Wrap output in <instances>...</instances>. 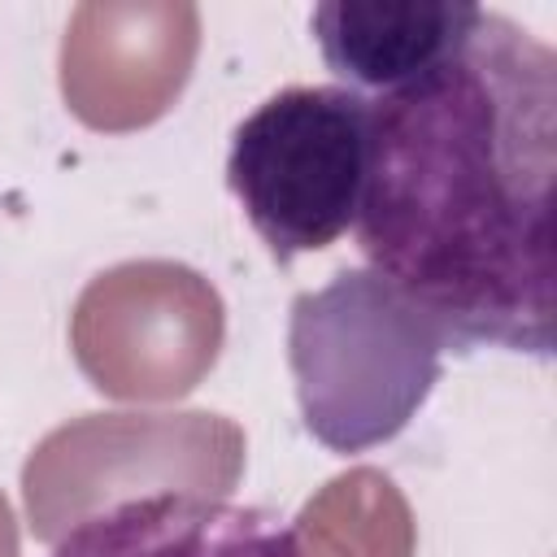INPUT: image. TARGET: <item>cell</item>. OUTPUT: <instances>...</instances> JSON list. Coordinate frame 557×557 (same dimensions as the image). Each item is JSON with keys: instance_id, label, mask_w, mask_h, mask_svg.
Instances as JSON below:
<instances>
[{"instance_id": "obj_1", "label": "cell", "mask_w": 557, "mask_h": 557, "mask_svg": "<svg viewBox=\"0 0 557 557\" xmlns=\"http://www.w3.org/2000/svg\"><path fill=\"white\" fill-rule=\"evenodd\" d=\"M370 100L357 248L448 348L553 357L557 52L505 13Z\"/></svg>"}, {"instance_id": "obj_2", "label": "cell", "mask_w": 557, "mask_h": 557, "mask_svg": "<svg viewBox=\"0 0 557 557\" xmlns=\"http://www.w3.org/2000/svg\"><path fill=\"white\" fill-rule=\"evenodd\" d=\"M444 335L383 274L339 270L292 305V370L305 426L335 453L392 440L440 379Z\"/></svg>"}, {"instance_id": "obj_3", "label": "cell", "mask_w": 557, "mask_h": 557, "mask_svg": "<svg viewBox=\"0 0 557 557\" xmlns=\"http://www.w3.org/2000/svg\"><path fill=\"white\" fill-rule=\"evenodd\" d=\"M370 161V100L339 87H283L231 135L226 183L278 265L352 231Z\"/></svg>"}, {"instance_id": "obj_4", "label": "cell", "mask_w": 557, "mask_h": 557, "mask_svg": "<svg viewBox=\"0 0 557 557\" xmlns=\"http://www.w3.org/2000/svg\"><path fill=\"white\" fill-rule=\"evenodd\" d=\"M48 557H300L296 527L200 492H148L74 522Z\"/></svg>"}, {"instance_id": "obj_5", "label": "cell", "mask_w": 557, "mask_h": 557, "mask_svg": "<svg viewBox=\"0 0 557 557\" xmlns=\"http://www.w3.org/2000/svg\"><path fill=\"white\" fill-rule=\"evenodd\" d=\"M479 9L466 0H322L309 26L339 87L383 96L453 57Z\"/></svg>"}]
</instances>
